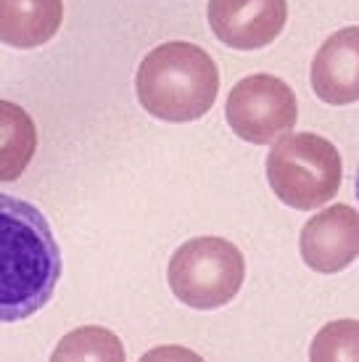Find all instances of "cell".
<instances>
[{
  "instance_id": "obj_1",
  "label": "cell",
  "mask_w": 359,
  "mask_h": 362,
  "mask_svg": "<svg viewBox=\"0 0 359 362\" xmlns=\"http://www.w3.org/2000/svg\"><path fill=\"white\" fill-rule=\"evenodd\" d=\"M61 249L37 206L0 193V325L45 307L61 281Z\"/></svg>"
},
{
  "instance_id": "obj_2",
  "label": "cell",
  "mask_w": 359,
  "mask_h": 362,
  "mask_svg": "<svg viewBox=\"0 0 359 362\" xmlns=\"http://www.w3.org/2000/svg\"><path fill=\"white\" fill-rule=\"evenodd\" d=\"M140 106L161 122H196L214 106L220 69L196 42H161L140 61L135 74Z\"/></svg>"
},
{
  "instance_id": "obj_3",
  "label": "cell",
  "mask_w": 359,
  "mask_h": 362,
  "mask_svg": "<svg viewBox=\"0 0 359 362\" xmlns=\"http://www.w3.org/2000/svg\"><path fill=\"white\" fill-rule=\"evenodd\" d=\"M343 164L339 148L317 132H286L267 153V182L290 209L312 211L336 199Z\"/></svg>"
},
{
  "instance_id": "obj_4",
  "label": "cell",
  "mask_w": 359,
  "mask_h": 362,
  "mask_svg": "<svg viewBox=\"0 0 359 362\" xmlns=\"http://www.w3.org/2000/svg\"><path fill=\"white\" fill-rule=\"evenodd\" d=\"M167 281L182 304L193 310H220L243 288L246 259L228 238H190L172 254Z\"/></svg>"
},
{
  "instance_id": "obj_5",
  "label": "cell",
  "mask_w": 359,
  "mask_h": 362,
  "mask_svg": "<svg viewBox=\"0 0 359 362\" xmlns=\"http://www.w3.org/2000/svg\"><path fill=\"white\" fill-rule=\"evenodd\" d=\"M225 119L240 141L269 146L293 130L299 103L288 82L272 74H251L233 85L225 103Z\"/></svg>"
},
{
  "instance_id": "obj_6",
  "label": "cell",
  "mask_w": 359,
  "mask_h": 362,
  "mask_svg": "<svg viewBox=\"0 0 359 362\" xmlns=\"http://www.w3.org/2000/svg\"><path fill=\"white\" fill-rule=\"evenodd\" d=\"M301 259L319 275L346 270L359 257V211L349 204H333L304 222L299 235Z\"/></svg>"
},
{
  "instance_id": "obj_7",
  "label": "cell",
  "mask_w": 359,
  "mask_h": 362,
  "mask_svg": "<svg viewBox=\"0 0 359 362\" xmlns=\"http://www.w3.org/2000/svg\"><path fill=\"white\" fill-rule=\"evenodd\" d=\"M209 27L235 51H257L278 37L288 21V0H209Z\"/></svg>"
},
{
  "instance_id": "obj_8",
  "label": "cell",
  "mask_w": 359,
  "mask_h": 362,
  "mask_svg": "<svg viewBox=\"0 0 359 362\" xmlns=\"http://www.w3.org/2000/svg\"><path fill=\"white\" fill-rule=\"evenodd\" d=\"M310 80L322 103L349 106L359 101V27H343L319 45Z\"/></svg>"
},
{
  "instance_id": "obj_9",
  "label": "cell",
  "mask_w": 359,
  "mask_h": 362,
  "mask_svg": "<svg viewBox=\"0 0 359 362\" xmlns=\"http://www.w3.org/2000/svg\"><path fill=\"white\" fill-rule=\"evenodd\" d=\"M64 0H0V42L11 48H40L59 32Z\"/></svg>"
},
{
  "instance_id": "obj_10",
  "label": "cell",
  "mask_w": 359,
  "mask_h": 362,
  "mask_svg": "<svg viewBox=\"0 0 359 362\" xmlns=\"http://www.w3.org/2000/svg\"><path fill=\"white\" fill-rule=\"evenodd\" d=\"M37 151V127L19 103L0 98V182L19 180Z\"/></svg>"
},
{
  "instance_id": "obj_11",
  "label": "cell",
  "mask_w": 359,
  "mask_h": 362,
  "mask_svg": "<svg viewBox=\"0 0 359 362\" xmlns=\"http://www.w3.org/2000/svg\"><path fill=\"white\" fill-rule=\"evenodd\" d=\"M50 362H127V354L114 331L100 325H85L69 331L56 344Z\"/></svg>"
},
{
  "instance_id": "obj_12",
  "label": "cell",
  "mask_w": 359,
  "mask_h": 362,
  "mask_svg": "<svg viewBox=\"0 0 359 362\" xmlns=\"http://www.w3.org/2000/svg\"><path fill=\"white\" fill-rule=\"evenodd\" d=\"M310 362H359V320H333L312 339Z\"/></svg>"
},
{
  "instance_id": "obj_13",
  "label": "cell",
  "mask_w": 359,
  "mask_h": 362,
  "mask_svg": "<svg viewBox=\"0 0 359 362\" xmlns=\"http://www.w3.org/2000/svg\"><path fill=\"white\" fill-rule=\"evenodd\" d=\"M138 362H206L199 352H193L188 346H177V344H167V346H156L140 357Z\"/></svg>"
},
{
  "instance_id": "obj_14",
  "label": "cell",
  "mask_w": 359,
  "mask_h": 362,
  "mask_svg": "<svg viewBox=\"0 0 359 362\" xmlns=\"http://www.w3.org/2000/svg\"><path fill=\"white\" fill-rule=\"evenodd\" d=\"M354 191H357V202H359V167H357V175H354Z\"/></svg>"
}]
</instances>
